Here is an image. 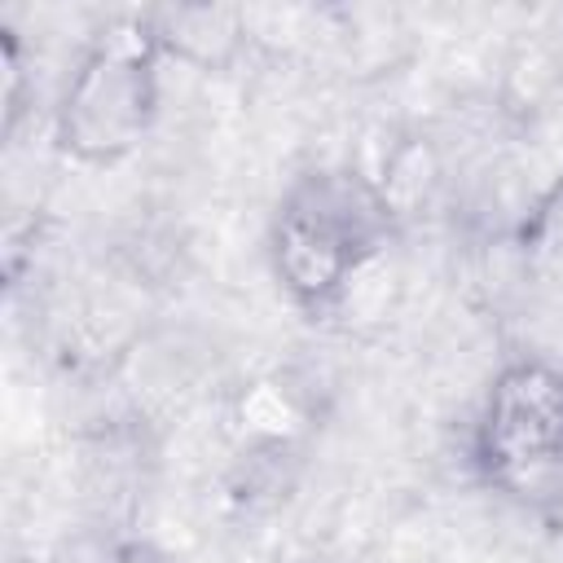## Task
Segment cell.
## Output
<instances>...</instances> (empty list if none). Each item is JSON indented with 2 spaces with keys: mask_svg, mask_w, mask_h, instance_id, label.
<instances>
[{
  "mask_svg": "<svg viewBox=\"0 0 563 563\" xmlns=\"http://www.w3.org/2000/svg\"><path fill=\"white\" fill-rule=\"evenodd\" d=\"M106 563H176V559L158 541H150V537H123V541L110 545Z\"/></svg>",
  "mask_w": 563,
  "mask_h": 563,
  "instance_id": "5b68a950",
  "label": "cell"
},
{
  "mask_svg": "<svg viewBox=\"0 0 563 563\" xmlns=\"http://www.w3.org/2000/svg\"><path fill=\"white\" fill-rule=\"evenodd\" d=\"M312 413L299 396V387L282 374H264L251 378L233 405V427L246 444L251 457H282L299 444V435L308 431Z\"/></svg>",
  "mask_w": 563,
  "mask_h": 563,
  "instance_id": "277c9868",
  "label": "cell"
},
{
  "mask_svg": "<svg viewBox=\"0 0 563 563\" xmlns=\"http://www.w3.org/2000/svg\"><path fill=\"white\" fill-rule=\"evenodd\" d=\"M471 466L484 488L519 506L563 501V365L519 356L488 378L471 422Z\"/></svg>",
  "mask_w": 563,
  "mask_h": 563,
  "instance_id": "3957f363",
  "label": "cell"
},
{
  "mask_svg": "<svg viewBox=\"0 0 563 563\" xmlns=\"http://www.w3.org/2000/svg\"><path fill=\"white\" fill-rule=\"evenodd\" d=\"M396 202L383 180L352 163H321L286 180L268 216V268L290 308L312 321L334 317L361 273L383 255Z\"/></svg>",
  "mask_w": 563,
  "mask_h": 563,
  "instance_id": "6da1fadb",
  "label": "cell"
},
{
  "mask_svg": "<svg viewBox=\"0 0 563 563\" xmlns=\"http://www.w3.org/2000/svg\"><path fill=\"white\" fill-rule=\"evenodd\" d=\"M167 62L154 13L114 18L84 44L57 92L53 145L79 167H114L136 154L158 123Z\"/></svg>",
  "mask_w": 563,
  "mask_h": 563,
  "instance_id": "7a4b0ae2",
  "label": "cell"
}]
</instances>
